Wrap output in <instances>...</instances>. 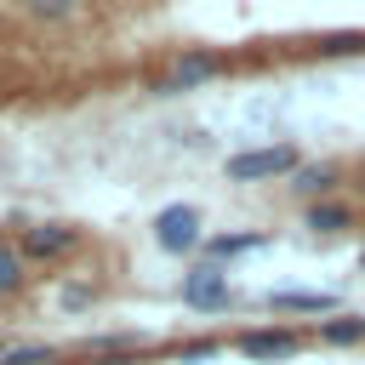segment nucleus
I'll use <instances>...</instances> for the list:
<instances>
[{
	"instance_id": "6e6552de",
	"label": "nucleus",
	"mask_w": 365,
	"mask_h": 365,
	"mask_svg": "<svg viewBox=\"0 0 365 365\" xmlns=\"http://www.w3.org/2000/svg\"><path fill=\"white\" fill-rule=\"evenodd\" d=\"M268 308L274 314H336V297L331 291H268Z\"/></svg>"
},
{
	"instance_id": "6ab92c4d",
	"label": "nucleus",
	"mask_w": 365,
	"mask_h": 365,
	"mask_svg": "<svg viewBox=\"0 0 365 365\" xmlns=\"http://www.w3.org/2000/svg\"><path fill=\"white\" fill-rule=\"evenodd\" d=\"M0 354H6V342H0Z\"/></svg>"
},
{
	"instance_id": "ddd939ff",
	"label": "nucleus",
	"mask_w": 365,
	"mask_h": 365,
	"mask_svg": "<svg viewBox=\"0 0 365 365\" xmlns=\"http://www.w3.org/2000/svg\"><path fill=\"white\" fill-rule=\"evenodd\" d=\"M51 359H57L51 342H17V348L0 354V365H51Z\"/></svg>"
},
{
	"instance_id": "f3484780",
	"label": "nucleus",
	"mask_w": 365,
	"mask_h": 365,
	"mask_svg": "<svg viewBox=\"0 0 365 365\" xmlns=\"http://www.w3.org/2000/svg\"><path fill=\"white\" fill-rule=\"evenodd\" d=\"M359 205H365V177H359Z\"/></svg>"
},
{
	"instance_id": "423d86ee",
	"label": "nucleus",
	"mask_w": 365,
	"mask_h": 365,
	"mask_svg": "<svg viewBox=\"0 0 365 365\" xmlns=\"http://www.w3.org/2000/svg\"><path fill=\"white\" fill-rule=\"evenodd\" d=\"M80 245V228L74 222H34V228H23V262L34 257V262H57V257H68Z\"/></svg>"
},
{
	"instance_id": "9d476101",
	"label": "nucleus",
	"mask_w": 365,
	"mask_h": 365,
	"mask_svg": "<svg viewBox=\"0 0 365 365\" xmlns=\"http://www.w3.org/2000/svg\"><path fill=\"white\" fill-rule=\"evenodd\" d=\"M354 222V205H342V200H314L308 205V228L314 234H342Z\"/></svg>"
},
{
	"instance_id": "0eeeda50",
	"label": "nucleus",
	"mask_w": 365,
	"mask_h": 365,
	"mask_svg": "<svg viewBox=\"0 0 365 365\" xmlns=\"http://www.w3.org/2000/svg\"><path fill=\"white\" fill-rule=\"evenodd\" d=\"M314 342H325V348H365V314H331V319H319Z\"/></svg>"
},
{
	"instance_id": "20e7f679",
	"label": "nucleus",
	"mask_w": 365,
	"mask_h": 365,
	"mask_svg": "<svg viewBox=\"0 0 365 365\" xmlns=\"http://www.w3.org/2000/svg\"><path fill=\"white\" fill-rule=\"evenodd\" d=\"M228 268L222 262H200V268H188L182 274V302L194 308V314H217V308H228Z\"/></svg>"
},
{
	"instance_id": "2eb2a0df",
	"label": "nucleus",
	"mask_w": 365,
	"mask_h": 365,
	"mask_svg": "<svg viewBox=\"0 0 365 365\" xmlns=\"http://www.w3.org/2000/svg\"><path fill=\"white\" fill-rule=\"evenodd\" d=\"M365 46V34H325L319 40V51H359Z\"/></svg>"
},
{
	"instance_id": "7ed1b4c3",
	"label": "nucleus",
	"mask_w": 365,
	"mask_h": 365,
	"mask_svg": "<svg viewBox=\"0 0 365 365\" xmlns=\"http://www.w3.org/2000/svg\"><path fill=\"white\" fill-rule=\"evenodd\" d=\"M228 68V57H217V51H182L160 80H154V91L160 97H177V91H194V86H205V80H217Z\"/></svg>"
},
{
	"instance_id": "a211bd4d",
	"label": "nucleus",
	"mask_w": 365,
	"mask_h": 365,
	"mask_svg": "<svg viewBox=\"0 0 365 365\" xmlns=\"http://www.w3.org/2000/svg\"><path fill=\"white\" fill-rule=\"evenodd\" d=\"M359 268H365V257H359Z\"/></svg>"
},
{
	"instance_id": "4468645a",
	"label": "nucleus",
	"mask_w": 365,
	"mask_h": 365,
	"mask_svg": "<svg viewBox=\"0 0 365 365\" xmlns=\"http://www.w3.org/2000/svg\"><path fill=\"white\" fill-rule=\"evenodd\" d=\"M23 11L34 23H63V17H74V0H23Z\"/></svg>"
},
{
	"instance_id": "9b49d317",
	"label": "nucleus",
	"mask_w": 365,
	"mask_h": 365,
	"mask_svg": "<svg viewBox=\"0 0 365 365\" xmlns=\"http://www.w3.org/2000/svg\"><path fill=\"white\" fill-rule=\"evenodd\" d=\"M257 245H262V234H217V240H205V262H228V257H245Z\"/></svg>"
},
{
	"instance_id": "dca6fc26",
	"label": "nucleus",
	"mask_w": 365,
	"mask_h": 365,
	"mask_svg": "<svg viewBox=\"0 0 365 365\" xmlns=\"http://www.w3.org/2000/svg\"><path fill=\"white\" fill-rule=\"evenodd\" d=\"M177 354H182V359H211V354H217V342H211V336H205V342H182Z\"/></svg>"
},
{
	"instance_id": "39448f33",
	"label": "nucleus",
	"mask_w": 365,
	"mask_h": 365,
	"mask_svg": "<svg viewBox=\"0 0 365 365\" xmlns=\"http://www.w3.org/2000/svg\"><path fill=\"white\" fill-rule=\"evenodd\" d=\"M234 348L245 359H257V365H279V359H291L302 348V331H291V325H257V331H240Z\"/></svg>"
},
{
	"instance_id": "f03ea898",
	"label": "nucleus",
	"mask_w": 365,
	"mask_h": 365,
	"mask_svg": "<svg viewBox=\"0 0 365 365\" xmlns=\"http://www.w3.org/2000/svg\"><path fill=\"white\" fill-rule=\"evenodd\" d=\"M154 245H160V251H171V257L200 251V245H205L200 211H194V205H165V211L154 217Z\"/></svg>"
},
{
	"instance_id": "1a4fd4ad",
	"label": "nucleus",
	"mask_w": 365,
	"mask_h": 365,
	"mask_svg": "<svg viewBox=\"0 0 365 365\" xmlns=\"http://www.w3.org/2000/svg\"><path fill=\"white\" fill-rule=\"evenodd\" d=\"M331 188H336V165H297L291 171V194H302L308 205L314 200H331Z\"/></svg>"
},
{
	"instance_id": "f257e3e1",
	"label": "nucleus",
	"mask_w": 365,
	"mask_h": 365,
	"mask_svg": "<svg viewBox=\"0 0 365 365\" xmlns=\"http://www.w3.org/2000/svg\"><path fill=\"white\" fill-rule=\"evenodd\" d=\"M302 165V154L291 143H262V148H240L222 160V177L228 182H274V177H291Z\"/></svg>"
},
{
	"instance_id": "f8f14e48",
	"label": "nucleus",
	"mask_w": 365,
	"mask_h": 365,
	"mask_svg": "<svg viewBox=\"0 0 365 365\" xmlns=\"http://www.w3.org/2000/svg\"><path fill=\"white\" fill-rule=\"evenodd\" d=\"M23 279H29V274H23V251H17L11 240H0V297H17Z\"/></svg>"
}]
</instances>
